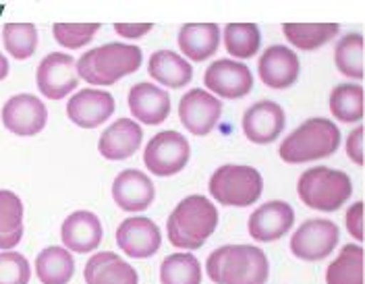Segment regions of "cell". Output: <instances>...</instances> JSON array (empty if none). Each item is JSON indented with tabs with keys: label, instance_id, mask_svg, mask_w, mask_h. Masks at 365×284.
<instances>
[{
	"label": "cell",
	"instance_id": "23",
	"mask_svg": "<svg viewBox=\"0 0 365 284\" xmlns=\"http://www.w3.org/2000/svg\"><path fill=\"white\" fill-rule=\"evenodd\" d=\"M179 48L191 63H204L220 48V27L216 23H187L179 31Z\"/></svg>",
	"mask_w": 365,
	"mask_h": 284
},
{
	"label": "cell",
	"instance_id": "21",
	"mask_svg": "<svg viewBox=\"0 0 365 284\" xmlns=\"http://www.w3.org/2000/svg\"><path fill=\"white\" fill-rule=\"evenodd\" d=\"M129 108L143 125H162L170 115V95L154 83L141 81L129 90Z\"/></svg>",
	"mask_w": 365,
	"mask_h": 284
},
{
	"label": "cell",
	"instance_id": "17",
	"mask_svg": "<svg viewBox=\"0 0 365 284\" xmlns=\"http://www.w3.org/2000/svg\"><path fill=\"white\" fill-rule=\"evenodd\" d=\"M259 79L272 88V90H287L299 79L301 73V63L299 56L289 46H274L266 48V52L259 56L257 63Z\"/></svg>",
	"mask_w": 365,
	"mask_h": 284
},
{
	"label": "cell",
	"instance_id": "39",
	"mask_svg": "<svg viewBox=\"0 0 365 284\" xmlns=\"http://www.w3.org/2000/svg\"><path fill=\"white\" fill-rule=\"evenodd\" d=\"M6 75H9V61H6V56L0 52V81L6 79Z\"/></svg>",
	"mask_w": 365,
	"mask_h": 284
},
{
	"label": "cell",
	"instance_id": "29",
	"mask_svg": "<svg viewBox=\"0 0 365 284\" xmlns=\"http://www.w3.org/2000/svg\"><path fill=\"white\" fill-rule=\"evenodd\" d=\"M330 110L342 122L364 119V88L359 83H341L330 94Z\"/></svg>",
	"mask_w": 365,
	"mask_h": 284
},
{
	"label": "cell",
	"instance_id": "11",
	"mask_svg": "<svg viewBox=\"0 0 365 284\" xmlns=\"http://www.w3.org/2000/svg\"><path fill=\"white\" fill-rule=\"evenodd\" d=\"M116 245L133 260H145L156 256L162 245L158 224L145 216H131L116 228Z\"/></svg>",
	"mask_w": 365,
	"mask_h": 284
},
{
	"label": "cell",
	"instance_id": "4",
	"mask_svg": "<svg viewBox=\"0 0 365 284\" xmlns=\"http://www.w3.org/2000/svg\"><path fill=\"white\" fill-rule=\"evenodd\" d=\"M341 145V131L330 119L305 120L301 127L280 143L278 156L287 164H303V162H316L332 156Z\"/></svg>",
	"mask_w": 365,
	"mask_h": 284
},
{
	"label": "cell",
	"instance_id": "6",
	"mask_svg": "<svg viewBox=\"0 0 365 284\" xmlns=\"http://www.w3.org/2000/svg\"><path fill=\"white\" fill-rule=\"evenodd\" d=\"M264 179L253 166L225 164L210 177V195L232 208H247L262 197Z\"/></svg>",
	"mask_w": 365,
	"mask_h": 284
},
{
	"label": "cell",
	"instance_id": "15",
	"mask_svg": "<svg viewBox=\"0 0 365 284\" xmlns=\"http://www.w3.org/2000/svg\"><path fill=\"white\" fill-rule=\"evenodd\" d=\"M295 224V212L287 201H268L259 206L250 216L247 228L253 241L257 243H274L282 238Z\"/></svg>",
	"mask_w": 365,
	"mask_h": 284
},
{
	"label": "cell",
	"instance_id": "16",
	"mask_svg": "<svg viewBox=\"0 0 365 284\" xmlns=\"http://www.w3.org/2000/svg\"><path fill=\"white\" fill-rule=\"evenodd\" d=\"M116 102L113 94L102 90H81L71 95L67 117L81 129H96L113 117Z\"/></svg>",
	"mask_w": 365,
	"mask_h": 284
},
{
	"label": "cell",
	"instance_id": "1",
	"mask_svg": "<svg viewBox=\"0 0 365 284\" xmlns=\"http://www.w3.org/2000/svg\"><path fill=\"white\" fill-rule=\"evenodd\" d=\"M205 270L214 284H266L270 263L255 245H225L210 253Z\"/></svg>",
	"mask_w": 365,
	"mask_h": 284
},
{
	"label": "cell",
	"instance_id": "38",
	"mask_svg": "<svg viewBox=\"0 0 365 284\" xmlns=\"http://www.w3.org/2000/svg\"><path fill=\"white\" fill-rule=\"evenodd\" d=\"M152 23H114V31L123 38H141L152 31Z\"/></svg>",
	"mask_w": 365,
	"mask_h": 284
},
{
	"label": "cell",
	"instance_id": "30",
	"mask_svg": "<svg viewBox=\"0 0 365 284\" xmlns=\"http://www.w3.org/2000/svg\"><path fill=\"white\" fill-rule=\"evenodd\" d=\"M162 284H202V265L193 253H173L160 265Z\"/></svg>",
	"mask_w": 365,
	"mask_h": 284
},
{
	"label": "cell",
	"instance_id": "3",
	"mask_svg": "<svg viewBox=\"0 0 365 284\" xmlns=\"http://www.w3.org/2000/svg\"><path fill=\"white\" fill-rule=\"evenodd\" d=\"M141 50L133 44L113 42L88 50L77 63V75L91 85H114L141 67Z\"/></svg>",
	"mask_w": 365,
	"mask_h": 284
},
{
	"label": "cell",
	"instance_id": "31",
	"mask_svg": "<svg viewBox=\"0 0 365 284\" xmlns=\"http://www.w3.org/2000/svg\"><path fill=\"white\" fill-rule=\"evenodd\" d=\"M336 69L349 79H364V36L359 31L346 33L334 48Z\"/></svg>",
	"mask_w": 365,
	"mask_h": 284
},
{
	"label": "cell",
	"instance_id": "9",
	"mask_svg": "<svg viewBox=\"0 0 365 284\" xmlns=\"http://www.w3.org/2000/svg\"><path fill=\"white\" fill-rule=\"evenodd\" d=\"M220 117H222V102L205 90L195 88L181 98L179 119H181L182 127L197 137L212 133Z\"/></svg>",
	"mask_w": 365,
	"mask_h": 284
},
{
	"label": "cell",
	"instance_id": "5",
	"mask_svg": "<svg viewBox=\"0 0 365 284\" xmlns=\"http://www.w3.org/2000/svg\"><path fill=\"white\" fill-rule=\"evenodd\" d=\"M297 193L301 201L316 212H336L349 201L353 183L342 170L316 166L299 177Z\"/></svg>",
	"mask_w": 365,
	"mask_h": 284
},
{
	"label": "cell",
	"instance_id": "32",
	"mask_svg": "<svg viewBox=\"0 0 365 284\" xmlns=\"http://www.w3.org/2000/svg\"><path fill=\"white\" fill-rule=\"evenodd\" d=\"M262 33L255 23H228L225 27V46L230 56L245 61L257 54Z\"/></svg>",
	"mask_w": 365,
	"mask_h": 284
},
{
	"label": "cell",
	"instance_id": "37",
	"mask_svg": "<svg viewBox=\"0 0 365 284\" xmlns=\"http://www.w3.org/2000/svg\"><path fill=\"white\" fill-rule=\"evenodd\" d=\"M346 156L355 164H364V127H355L346 137Z\"/></svg>",
	"mask_w": 365,
	"mask_h": 284
},
{
	"label": "cell",
	"instance_id": "34",
	"mask_svg": "<svg viewBox=\"0 0 365 284\" xmlns=\"http://www.w3.org/2000/svg\"><path fill=\"white\" fill-rule=\"evenodd\" d=\"M98 29H100V23H54L52 33L61 46L77 50V48L88 46L93 40V36L98 33Z\"/></svg>",
	"mask_w": 365,
	"mask_h": 284
},
{
	"label": "cell",
	"instance_id": "25",
	"mask_svg": "<svg viewBox=\"0 0 365 284\" xmlns=\"http://www.w3.org/2000/svg\"><path fill=\"white\" fill-rule=\"evenodd\" d=\"M23 238V201L13 191L0 189V249L11 251Z\"/></svg>",
	"mask_w": 365,
	"mask_h": 284
},
{
	"label": "cell",
	"instance_id": "20",
	"mask_svg": "<svg viewBox=\"0 0 365 284\" xmlns=\"http://www.w3.org/2000/svg\"><path fill=\"white\" fill-rule=\"evenodd\" d=\"M102 222L93 212L79 210L67 216V220L61 226V238L67 245V251L75 253H90L102 241Z\"/></svg>",
	"mask_w": 365,
	"mask_h": 284
},
{
	"label": "cell",
	"instance_id": "13",
	"mask_svg": "<svg viewBox=\"0 0 365 284\" xmlns=\"http://www.w3.org/2000/svg\"><path fill=\"white\" fill-rule=\"evenodd\" d=\"M204 83L212 95L239 100L253 90V75L247 65L235 63L230 58H220L205 69Z\"/></svg>",
	"mask_w": 365,
	"mask_h": 284
},
{
	"label": "cell",
	"instance_id": "10",
	"mask_svg": "<svg viewBox=\"0 0 365 284\" xmlns=\"http://www.w3.org/2000/svg\"><path fill=\"white\" fill-rule=\"evenodd\" d=\"M75 63L77 61L65 52H52L44 56V61L40 63L38 73H36L38 90L42 92V95H46L48 100L67 98L79 83Z\"/></svg>",
	"mask_w": 365,
	"mask_h": 284
},
{
	"label": "cell",
	"instance_id": "14",
	"mask_svg": "<svg viewBox=\"0 0 365 284\" xmlns=\"http://www.w3.org/2000/svg\"><path fill=\"white\" fill-rule=\"evenodd\" d=\"M284 110L272 100L255 102L243 115V133L255 145H268L276 142L284 131Z\"/></svg>",
	"mask_w": 365,
	"mask_h": 284
},
{
	"label": "cell",
	"instance_id": "26",
	"mask_svg": "<svg viewBox=\"0 0 365 284\" xmlns=\"http://www.w3.org/2000/svg\"><path fill=\"white\" fill-rule=\"evenodd\" d=\"M36 274L42 284H68L75 274V260L65 247H46L36 258Z\"/></svg>",
	"mask_w": 365,
	"mask_h": 284
},
{
	"label": "cell",
	"instance_id": "22",
	"mask_svg": "<svg viewBox=\"0 0 365 284\" xmlns=\"http://www.w3.org/2000/svg\"><path fill=\"white\" fill-rule=\"evenodd\" d=\"M83 278L88 284H139L135 268L113 251L96 253L86 263Z\"/></svg>",
	"mask_w": 365,
	"mask_h": 284
},
{
	"label": "cell",
	"instance_id": "7",
	"mask_svg": "<svg viewBox=\"0 0 365 284\" xmlns=\"http://www.w3.org/2000/svg\"><path fill=\"white\" fill-rule=\"evenodd\" d=\"M191 158V145L179 131H160L143 152V164L156 177H175Z\"/></svg>",
	"mask_w": 365,
	"mask_h": 284
},
{
	"label": "cell",
	"instance_id": "28",
	"mask_svg": "<svg viewBox=\"0 0 365 284\" xmlns=\"http://www.w3.org/2000/svg\"><path fill=\"white\" fill-rule=\"evenodd\" d=\"M339 23H284L282 33L284 38L299 50H318L328 44L336 33Z\"/></svg>",
	"mask_w": 365,
	"mask_h": 284
},
{
	"label": "cell",
	"instance_id": "24",
	"mask_svg": "<svg viewBox=\"0 0 365 284\" xmlns=\"http://www.w3.org/2000/svg\"><path fill=\"white\" fill-rule=\"evenodd\" d=\"M148 73L152 79H156L158 83L170 88V90H179L182 85H187L193 77L191 63H187L181 54H177L173 50L154 52L148 63Z\"/></svg>",
	"mask_w": 365,
	"mask_h": 284
},
{
	"label": "cell",
	"instance_id": "27",
	"mask_svg": "<svg viewBox=\"0 0 365 284\" xmlns=\"http://www.w3.org/2000/svg\"><path fill=\"white\" fill-rule=\"evenodd\" d=\"M326 284H364V247L344 245L326 270Z\"/></svg>",
	"mask_w": 365,
	"mask_h": 284
},
{
	"label": "cell",
	"instance_id": "12",
	"mask_svg": "<svg viewBox=\"0 0 365 284\" xmlns=\"http://www.w3.org/2000/svg\"><path fill=\"white\" fill-rule=\"evenodd\" d=\"M48 122V110L40 98L31 94L13 95L2 108V125L15 135L34 137Z\"/></svg>",
	"mask_w": 365,
	"mask_h": 284
},
{
	"label": "cell",
	"instance_id": "36",
	"mask_svg": "<svg viewBox=\"0 0 365 284\" xmlns=\"http://www.w3.org/2000/svg\"><path fill=\"white\" fill-rule=\"evenodd\" d=\"M344 222H346L349 235L355 238L357 243H361V241H364V204H361V201H355V204L349 208Z\"/></svg>",
	"mask_w": 365,
	"mask_h": 284
},
{
	"label": "cell",
	"instance_id": "2",
	"mask_svg": "<svg viewBox=\"0 0 365 284\" xmlns=\"http://www.w3.org/2000/svg\"><path fill=\"white\" fill-rule=\"evenodd\" d=\"M218 226V210L204 195H189L168 216L166 233L170 245L193 251L204 247Z\"/></svg>",
	"mask_w": 365,
	"mask_h": 284
},
{
	"label": "cell",
	"instance_id": "19",
	"mask_svg": "<svg viewBox=\"0 0 365 284\" xmlns=\"http://www.w3.org/2000/svg\"><path fill=\"white\" fill-rule=\"evenodd\" d=\"M141 142H143V129L135 120L118 119L108 129H104L98 142V149L106 160L120 162L131 158L139 149Z\"/></svg>",
	"mask_w": 365,
	"mask_h": 284
},
{
	"label": "cell",
	"instance_id": "8",
	"mask_svg": "<svg viewBox=\"0 0 365 284\" xmlns=\"http://www.w3.org/2000/svg\"><path fill=\"white\" fill-rule=\"evenodd\" d=\"M341 231L332 220L314 218L303 222L291 237V251L301 261L326 260L339 245Z\"/></svg>",
	"mask_w": 365,
	"mask_h": 284
},
{
	"label": "cell",
	"instance_id": "33",
	"mask_svg": "<svg viewBox=\"0 0 365 284\" xmlns=\"http://www.w3.org/2000/svg\"><path fill=\"white\" fill-rule=\"evenodd\" d=\"M2 42L13 58L27 61L38 48V29L31 23H6L2 27Z\"/></svg>",
	"mask_w": 365,
	"mask_h": 284
},
{
	"label": "cell",
	"instance_id": "35",
	"mask_svg": "<svg viewBox=\"0 0 365 284\" xmlns=\"http://www.w3.org/2000/svg\"><path fill=\"white\" fill-rule=\"evenodd\" d=\"M31 278V268L25 256L17 251L0 253V284H27Z\"/></svg>",
	"mask_w": 365,
	"mask_h": 284
},
{
	"label": "cell",
	"instance_id": "18",
	"mask_svg": "<svg viewBox=\"0 0 365 284\" xmlns=\"http://www.w3.org/2000/svg\"><path fill=\"white\" fill-rule=\"evenodd\" d=\"M113 197L123 212H143L152 206L156 197V187L148 174L129 168L114 179Z\"/></svg>",
	"mask_w": 365,
	"mask_h": 284
}]
</instances>
